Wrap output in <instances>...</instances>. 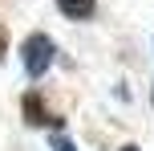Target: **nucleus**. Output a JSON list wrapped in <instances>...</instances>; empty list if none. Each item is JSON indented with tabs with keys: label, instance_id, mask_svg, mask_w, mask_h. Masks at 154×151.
<instances>
[{
	"label": "nucleus",
	"instance_id": "5",
	"mask_svg": "<svg viewBox=\"0 0 154 151\" xmlns=\"http://www.w3.org/2000/svg\"><path fill=\"white\" fill-rule=\"evenodd\" d=\"M53 151H77V147L69 143V139H57V143H53Z\"/></svg>",
	"mask_w": 154,
	"mask_h": 151
},
{
	"label": "nucleus",
	"instance_id": "6",
	"mask_svg": "<svg viewBox=\"0 0 154 151\" xmlns=\"http://www.w3.org/2000/svg\"><path fill=\"white\" fill-rule=\"evenodd\" d=\"M122 151H138V147H134V143H126V147H122Z\"/></svg>",
	"mask_w": 154,
	"mask_h": 151
},
{
	"label": "nucleus",
	"instance_id": "3",
	"mask_svg": "<svg viewBox=\"0 0 154 151\" xmlns=\"http://www.w3.org/2000/svg\"><path fill=\"white\" fill-rule=\"evenodd\" d=\"M24 114H29V123H37V127H49V123H57L53 114L41 106V98H37V94H24Z\"/></svg>",
	"mask_w": 154,
	"mask_h": 151
},
{
	"label": "nucleus",
	"instance_id": "7",
	"mask_svg": "<svg viewBox=\"0 0 154 151\" xmlns=\"http://www.w3.org/2000/svg\"><path fill=\"white\" fill-rule=\"evenodd\" d=\"M150 102H154V90H150Z\"/></svg>",
	"mask_w": 154,
	"mask_h": 151
},
{
	"label": "nucleus",
	"instance_id": "4",
	"mask_svg": "<svg viewBox=\"0 0 154 151\" xmlns=\"http://www.w3.org/2000/svg\"><path fill=\"white\" fill-rule=\"evenodd\" d=\"M4 53H8V33H4V25H0V61H4Z\"/></svg>",
	"mask_w": 154,
	"mask_h": 151
},
{
	"label": "nucleus",
	"instance_id": "2",
	"mask_svg": "<svg viewBox=\"0 0 154 151\" xmlns=\"http://www.w3.org/2000/svg\"><path fill=\"white\" fill-rule=\"evenodd\" d=\"M57 8L65 21H89L97 12V0H57Z\"/></svg>",
	"mask_w": 154,
	"mask_h": 151
},
{
	"label": "nucleus",
	"instance_id": "1",
	"mask_svg": "<svg viewBox=\"0 0 154 151\" xmlns=\"http://www.w3.org/2000/svg\"><path fill=\"white\" fill-rule=\"evenodd\" d=\"M53 53H57L53 37H45V33H29L24 45H20V65H24V74H29V78H45V70L53 65Z\"/></svg>",
	"mask_w": 154,
	"mask_h": 151
}]
</instances>
